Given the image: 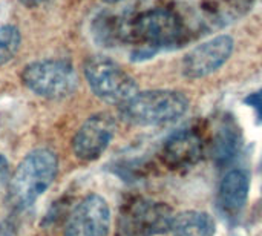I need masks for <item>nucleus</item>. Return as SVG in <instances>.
Returning a JSON list of instances; mask_svg holds the SVG:
<instances>
[{
	"label": "nucleus",
	"mask_w": 262,
	"mask_h": 236,
	"mask_svg": "<svg viewBox=\"0 0 262 236\" xmlns=\"http://www.w3.org/2000/svg\"><path fill=\"white\" fill-rule=\"evenodd\" d=\"M244 103L250 108L255 109L256 112V117H258V123L261 124L262 123V89L258 91V92H253L250 95H247L244 98Z\"/></svg>",
	"instance_id": "nucleus-15"
},
{
	"label": "nucleus",
	"mask_w": 262,
	"mask_h": 236,
	"mask_svg": "<svg viewBox=\"0 0 262 236\" xmlns=\"http://www.w3.org/2000/svg\"><path fill=\"white\" fill-rule=\"evenodd\" d=\"M58 172L57 155L49 149L29 152L9 180V200L14 207L23 210L51 187Z\"/></svg>",
	"instance_id": "nucleus-2"
},
{
	"label": "nucleus",
	"mask_w": 262,
	"mask_h": 236,
	"mask_svg": "<svg viewBox=\"0 0 262 236\" xmlns=\"http://www.w3.org/2000/svg\"><path fill=\"white\" fill-rule=\"evenodd\" d=\"M11 177H9V164L6 161V158L3 155H0V190L2 187L9 183Z\"/></svg>",
	"instance_id": "nucleus-16"
},
{
	"label": "nucleus",
	"mask_w": 262,
	"mask_h": 236,
	"mask_svg": "<svg viewBox=\"0 0 262 236\" xmlns=\"http://www.w3.org/2000/svg\"><path fill=\"white\" fill-rule=\"evenodd\" d=\"M111 229V210L100 195H88L69 215L64 236H107Z\"/></svg>",
	"instance_id": "nucleus-7"
},
{
	"label": "nucleus",
	"mask_w": 262,
	"mask_h": 236,
	"mask_svg": "<svg viewBox=\"0 0 262 236\" xmlns=\"http://www.w3.org/2000/svg\"><path fill=\"white\" fill-rule=\"evenodd\" d=\"M170 232L173 236H213L215 223L206 212L187 210L173 217Z\"/></svg>",
	"instance_id": "nucleus-12"
},
{
	"label": "nucleus",
	"mask_w": 262,
	"mask_h": 236,
	"mask_svg": "<svg viewBox=\"0 0 262 236\" xmlns=\"http://www.w3.org/2000/svg\"><path fill=\"white\" fill-rule=\"evenodd\" d=\"M121 35L141 46L134 54V60H143L161 48L180 43L184 37V25L175 11L154 8L138 14L126 28H121Z\"/></svg>",
	"instance_id": "nucleus-1"
},
{
	"label": "nucleus",
	"mask_w": 262,
	"mask_h": 236,
	"mask_svg": "<svg viewBox=\"0 0 262 236\" xmlns=\"http://www.w3.org/2000/svg\"><path fill=\"white\" fill-rule=\"evenodd\" d=\"M20 77L32 94L48 100L66 98L78 84L74 66L66 60L57 58L32 61L23 68Z\"/></svg>",
	"instance_id": "nucleus-4"
},
{
	"label": "nucleus",
	"mask_w": 262,
	"mask_h": 236,
	"mask_svg": "<svg viewBox=\"0 0 262 236\" xmlns=\"http://www.w3.org/2000/svg\"><path fill=\"white\" fill-rule=\"evenodd\" d=\"M233 38L218 35L203 45H198L186 54L183 60V74L189 78H203L218 71L233 52Z\"/></svg>",
	"instance_id": "nucleus-9"
},
{
	"label": "nucleus",
	"mask_w": 262,
	"mask_h": 236,
	"mask_svg": "<svg viewBox=\"0 0 262 236\" xmlns=\"http://www.w3.org/2000/svg\"><path fill=\"white\" fill-rule=\"evenodd\" d=\"M239 147H241L239 129L232 120H224L218 127L212 144V152L215 160L221 164L229 163L238 155Z\"/></svg>",
	"instance_id": "nucleus-13"
},
{
	"label": "nucleus",
	"mask_w": 262,
	"mask_h": 236,
	"mask_svg": "<svg viewBox=\"0 0 262 236\" xmlns=\"http://www.w3.org/2000/svg\"><path fill=\"white\" fill-rule=\"evenodd\" d=\"M84 77L94 95L111 104L123 106L138 92L135 80L120 65L103 55L86 60Z\"/></svg>",
	"instance_id": "nucleus-5"
},
{
	"label": "nucleus",
	"mask_w": 262,
	"mask_h": 236,
	"mask_svg": "<svg viewBox=\"0 0 262 236\" xmlns=\"http://www.w3.org/2000/svg\"><path fill=\"white\" fill-rule=\"evenodd\" d=\"M0 236H17L14 224L9 223V221L2 223V224H0Z\"/></svg>",
	"instance_id": "nucleus-17"
},
{
	"label": "nucleus",
	"mask_w": 262,
	"mask_h": 236,
	"mask_svg": "<svg viewBox=\"0 0 262 236\" xmlns=\"http://www.w3.org/2000/svg\"><path fill=\"white\" fill-rule=\"evenodd\" d=\"M103 2H104V3H111V5H112V3H118V2H121V0H103Z\"/></svg>",
	"instance_id": "nucleus-19"
},
{
	"label": "nucleus",
	"mask_w": 262,
	"mask_h": 236,
	"mask_svg": "<svg viewBox=\"0 0 262 236\" xmlns=\"http://www.w3.org/2000/svg\"><path fill=\"white\" fill-rule=\"evenodd\" d=\"M172 209L144 198L129 201L118 218V236H155L170 232Z\"/></svg>",
	"instance_id": "nucleus-6"
},
{
	"label": "nucleus",
	"mask_w": 262,
	"mask_h": 236,
	"mask_svg": "<svg viewBox=\"0 0 262 236\" xmlns=\"http://www.w3.org/2000/svg\"><path fill=\"white\" fill-rule=\"evenodd\" d=\"M21 35L14 25L0 26V66L11 61L20 49Z\"/></svg>",
	"instance_id": "nucleus-14"
},
{
	"label": "nucleus",
	"mask_w": 262,
	"mask_h": 236,
	"mask_svg": "<svg viewBox=\"0 0 262 236\" xmlns=\"http://www.w3.org/2000/svg\"><path fill=\"white\" fill-rule=\"evenodd\" d=\"M189 111L184 94L167 89L137 92L120 106L121 117L137 126H160L180 120Z\"/></svg>",
	"instance_id": "nucleus-3"
},
{
	"label": "nucleus",
	"mask_w": 262,
	"mask_h": 236,
	"mask_svg": "<svg viewBox=\"0 0 262 236\" xmlns=\"http://www.w3.org/2000/svg\"><path fill=\"white\" fill-rule=\"evenodd\" d=\"M21 5H25V6H28V8H35V6H38V5H41L45 0H18Z\"/></svg>",
	"instance_id": "nucleus-18"
},
{
	"label": "nucleus",
	"mask_w": 262,
	"mask_h": 236,
	"mask_svg": "<svg viewBox=\"0 0 262 236\" xmlns=\"http://www.w3.org/2000/svg\"><path fill=\"white\" fill-rule=\"evenodd\" d=\"M250 181L244 170H230L221 181L218 189V207L227 218H236L246 207L249 198Z\"/></svg>",
	"instance_id": "nucleus-11"
},
{
	"label": "nucleus",
	"mask_w": 262,
	"mask_h": 236,
	"mask_svg": "<svg viewBox=\"0 0 262 236\" xmlns=\"http://www.w3.org/2000/svg\"><path fill=\"white\" fill-rule=\"evenodd\" d=\"M204 154L203 138L192 129H183L166 140L161 149L163 163L173 170L195 166Z\"/></svg>",
	"instance_id": "nucleus-10"
},
{
	"label": "nucleus",
	"mask_w": 262,
	"mask_h": 236,
	"mask_svg": "<svg viewBox=\"0 0 262 236\" xmlns=\"http://www.w3.org/2000/svg\"><path fill=\"white\" fill-rule=\"evenodd\" d=\"M115 134V120L106 112L91 115L77 131L72 151L83 161H94L103 155Z\"/></svg>",
	"instance_id": "nucleus-8"
}]
</instances>
